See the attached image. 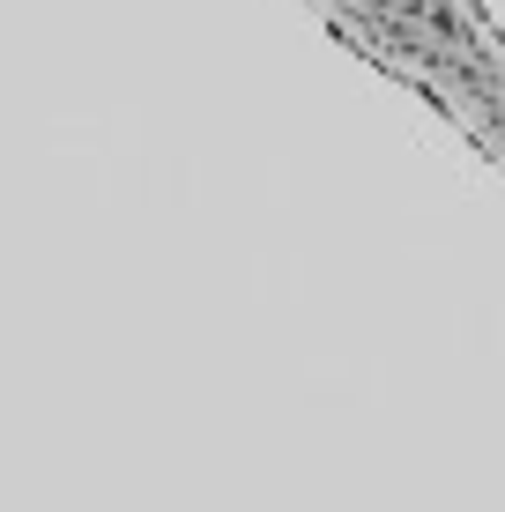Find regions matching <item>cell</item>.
<instances>
[{"mask_svg":"<svg viewBox=\"0 0 505 512\" xmlns=\"http://www.w3.org/2000/svg\"><path fill=\"white\" fill-rule=\"evenodd\" d=\"M372 8H394V15H431V0H372Z\"/></svg>","mask_w":505,"mask_h":512,"instance_id":"obj_2","label":"cell"},{"mask_svg":"<svg viewBox=\"0 0 505 512\" xmlns=\"http://www.w3.org/2000/svg\"><path fill=\"white\" fill-rule=\"evenodd\" d=\"M424 23H431V30H439V38H446V45H461V38H468V23H461V15H454V8H446V0H431V15H424Z\"/></svg>","mask_w":505,"mask_h":512,"instance_id":"obj_1","label":"cell"}]
</instances>
